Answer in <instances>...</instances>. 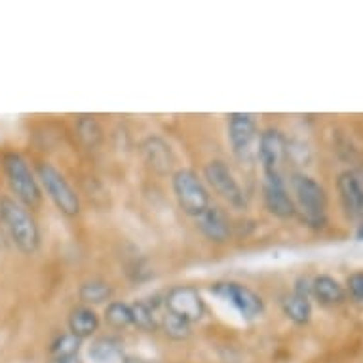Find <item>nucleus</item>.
<instances>
[{
	"label": "nucleus",
	"mask_w": 363,
	"mask_h": 363,
	"mask_svg": "<svg viewBox=\"0 0 363 363\" xmlns=\"http://www.w3.org/2000/svg\"><path fill=\"white\" fill-rule=\"evenodd\" d=\"M0 220L6 226L13 245L25 255H33L40 247V226L35 215L10 194L0 196Z\"/></svg>",
	"instance_id": "obj_1"
},
{
	"label": "nucleus",
	"mask_w": 363,
	"mask_h": 363,
	"mask_svg": "<svg viewBox=\"0 0 363 363\" xmlns=\"http://www.w3.org/2000/svg\"><path fill=\"white\" fill-rule=\"evenodd\" d=\"M2 172H4L10 191H12V196L18 202H21L29 209L40 208L42 198H44L40 183L23 155H19L16 150L4 152L2 155Z\"/></svg>",
	"instance_id": "obj_2"
},
{
	"label": "nucleus",
	"mask_w": 363,
	"mask_h": 363,
	"mask_svg": "<svg viewBox=\"0 0 363 363\" xmlns=\"http://www.w3.org/2000/svg\"><path fill=\"white\" fill-rule=\"evenodd\" d=\"M297 213H303L304 223L312 228H323L328 223V192L314 177L295 173L291 179Z\"/></svg>",
	"instance_id": "obj_3"
},
{
	"label": "nucleus",
	"mask_w": 363,
	"mask_h": 363,
	"mask_svg": "<svg viewBox=\"0 0 363 363\" xmlns=\"http://www.w3.org/2000/svg\"><path fill=\"white\" fill-rule=\"evenodd\" d=\"M36 179L40 183L42 192H46L54 206L60 209L65 217H77L82 211V202L77 191L67 181L63 173L50 162H38L36 164Z\"/></svg>",
	"instance_id": "obj_4"
},
{
	"label": "nucleus",
	"mask_w": 363,
	"mask_h": 363,
	"mask_svg": "<svg viewBox=\"0 0 363 363\" xmlns=\"http://www.w3.org/2000/svg\"><path fill=\"white\" fill-rule=\"evenodd\" d=\"M172 189L179 208L189 217L198 219L211 206L208 186L203 185L202 177L194 169L181 167L172 175Z\"/></svg>",
	"instance_id": "obj_5"
},
{
	"label": "nucleus",
	"mask_w": 363,
	"mask_h": 363,
	"mask_svg": "<svg viewBox=\"0 0 363 363\" xmlns=\"http://www.w3.org/2000/svg\"><path fill=\"white\" fill-rule=\"evenodd\" d=\"M259 141L257 120L250 113H233L228 116V143L233 155L242 164H251L257 158L255 143Z\"/></svg>",
	"instance_id": "obj_6"
},
{
	"label": "nucleus",
	"mask_w": 363,
	"mask_h": 363,
	"mask_svg": "<svg viewBox=\"0 0 363 363\" xmlns=\"http://www.w3.org/2000/svg\"><path fill=\"white\" fill-rule=\"evenodd\" d=\"M203 179L208 181V185L213 189L215 194L223 198L226 203H230L236 209L245 208L247 200H245L244 189L225 160H219V158L209 160L203 167Z\"/></svg>",
	"instance_id": "obj_7"
},
{
	"label": "nucleus",
	"mask_w": 363,
	"mask_h": 363,
	"mask_svg": "<svg viewBox=\"0 0 363 363\" xmlns=\"http://www.w3.org/2000/svg\"><path fill=\"white\" fill-rule=\"evenodd\" d=\"M287 155L289 143L278 128H267L261 131L257 141V158L262 167V175H284Z\"/></svg>",
	"instance_id": "obj_8"
},
{
	"label": "nucleus",
	"mask_w": 363,
	"mask_h": 363,
	"mask_svg": "<svg viewBox=\"0 0 363 363\" xmlns=\"http://www.w3.org/2000/svg\"><path fill=\"white\" fill-rule=\"evenodd\" d=\"M211 293L233 304L244 320H257L264 312V301L261 295L238 281H217L211 286Z\"/></svg>",
	"instance_id": "obj_9"
},
{
	"label": "nucleus",
	"mask_w": 363,
	"mask_h": 363,
	"mask_svg": "<svg viewBox=\"0 0 363 363\" xmlns=\"http://www.w3.org/2000/svg\"><path fill=\"white\" fill-rule=\"evenodd\" d=\"M164 308L185 322L194 323L206 315V301L194 286H175L167 291Z\"/></svg>",
	"instance_id": "obj_10"
},
{
	"label": "nucleus",
	"mask_w": 363,
	"mask_h": 363,
	"mask_svg": "<svg viewBox=\"0 0 363 363\" xmlns=\"http://www.w3.org/2000/svg\"><path fill=\"white\" fill-rule=\"evenodd\" d=\"M262 202L268 213L281 220H289L297 215V206L287 191L284 175H262Z\"/></svg>",
	"instance_id": "obj_11"
},
{
	"label": "nucleus",
	"mask_w": 363,
	"mask_h": 363,
	"mask_svg": "<svg viewBox=\"0 0 363 363\" xmlns=\"http://www.w3.org/2000/svg\"><path fill=\"white\" fill-rule=\"evenodd\" d=\"M198 228L200 233L213 244H226L233 236V223L225 209L219 206H209L200 217H198Z\"/></svg>",
	"instance_id": "obj_12"
},
{
	"label": "nucleus",
	"mask_w": 363,
	"mask_h": 363,
	"mask_svg": "<svg viewBox=\"0 0 363 363\" xmlns=\"http://www.w3.org/2000/svg\"><path fill=\"white\" fill-rule=\"evenodd\" d=\"M141 152H143L145 164L158 175H167L172 172L175 158H173L172 147L158 135H150L141 145Z\"/></svg>",
	"instance_id": "obj_13"
},
{
	"label": "nucleus",
	"mask_w": 363,
	"mask_h": 363,
	"mask_svg": "<svg viewBox=\"0 0 363 363\" xmlns=\"http://www.w3.org/2000/svg\"><path fill=\"white\" fill-rule=\"evenodd\" d=\"M337 189L346 215L352 219L363 220V192L352 169L340 173L337 179Z\"/></svg>",
	"instance_id": "obj_14"
},
{
	"label": "nucleus",
	"mask_w": 363,
	"mask_h": 363,
	"mask_svg": "<svg viewBox=\"0 0 363 363\" xmlns=\"http://www.w3.org/2000/svg\"><path fill=\"white\" fill-rule=\"evenodd\" d=\"M69 331L72 335H77L78 339H89L97 333L99 329V315L91 306L80 304L74 306L69 314Z\"/></svg>",
	"instance_id": "obj_15"
},
{
	"label": "nucleus",
	"mask_w": 363,
	"mask_h": 363,
	"mask_svg": "<svg viewBox=\"0 0 363 363\" xmlns=\"http://www.w3.org/2000/svg\"><path fill=\"white\" fill-rule=\"evenodd\" d=\"M312 295L325 306L345 303L346 298V291L345 287L340 286V281L328 274L315 276L312 280Z\"/></svg>",
	"instance_id": "obj_16"
},
{
	"label": "nucleus",
	"mask_w": 363,
	"mask_h": 363,
	"mask_svg": "<svg viewBox=\"0 0 363 363\" xmlns=\"http://www.w3.org/2000/svg\"><path fill=\"white\" fill-rule=\"evenodd\" d=\"M88 357L91 363H128L122 345L111 337L94 340V345L89 346Z\"/></svg>",
	"instance_id": "obj_17"
},
{
	"label": "nucleus",
	"mask_w": 363,
	"mask_h": 363,
	"mask_svg": "<svg viewBox=\"0 0 363 363\" xmlns=\"http://www.w3.org/2000/svg\"><path fill=\"white\" fill-rule=\"evenodd\" d=\"M114 295L113 286L105 280L94 278V280L84 281L82 286L78 287V297L86 306H96V304H103L111 301Z\"/></svg>",
	"instance_id": "obj_18"
},
{
	"label": "nucleus",
	"mask_w": 363,
	"mask_h": 363,
	"mask_svg": "<svg viewBox=\"0 0 363 363\" xmlns=\"http://www.w3.org/2000/svg\"><path fill=\"white\" fill-rule=\"evenodd\" d=\"M281 310H284V314H286L287 320H291V322L297 323V325L308 323L310 318H312V304H310V298L295 295V293L284 297V301H281Z\"/></svg>",
	"instance_id": "obj_19"
},
{
	"label": "nucleus",
	"mask_w": 363,
	"mask_h": 363,
	"mask_svg": "<svg viewBox=\"0 0 363 363\" xmlns=\"http://www.w3.org/2000/svg\"><path fill=\"white\" fill-rule=\"evenodd\" d=\"M131 322L141 331H156L160 328V318L156 314L155 304L147 301H135L131 303Z\"/></svg>",
	"instance_id": "obj_20"
},
{
	"label": "nucleus",
	"mask_w": 363,
	"mask_h": 363,
	"mask_svg": "<svg viewBox=\"0 0 363 363\" xmlns=\"http://www.w3.org/2000/svg\"><path fill=\"white\" fill-rule=\"evenodd\" d=\"M82 339H78L77 335L67 331L63 335H57L52 345H50V356L52 359H69V357H78L80 348H82Z\"/></svg>",
	"instance_id": "obj_21"
},
{
	"label": "nucleus",
	"mask_w": 363,
	"mask_h": 363,
	"mask_svg": "<svg viewBox=\"0 0 363 363\" xmlns=\"http://www.w3.org/2000/svg\"><path fill=\"white\" fill-rule=\"evenodd\" d=\"M105 322L113 329H125L133 325L131 322V306L122 301H111L105 308Z\"/></svg>",
	"instance_id": "obj_22"
},
{
	"label": "nucleus",
	"mask_w": 363,
	"mask_h": 363,
	"mask_svg": "<svg viewBox=\"0 0 363 363\" xmlns=\"http://www.w3.org/2000/svg\"><path fill=\"white\" fill-rule=\"evenodd\" d=\"M77 131L78 138L82 139L84 145H88L89 149H96L103 141V130L96 116H80L77 122Z\"/></svg>",
	"instance_id": "obj_23"
},
{
	"label": "nucleus",
	"mask_w": 363,
	"mask_h": 363,
	"mask_svg": "<svg viewBox=\"0 0 363 363\" xmlns=\"http://www.w3.org/2000/svg\"><path fill=\"white\" fill-rule=\"evenodd\" d=\"M160 328L173 340H185L191 337V323L169 314L166 308H164V314L160 315Z\"/></svg>",
	"instance_id": "obj_24"
},
{
	"label": "nucleus",
	"mask_w": 363,
	"mask_h": 363,
	"mask_svg": "<svg viewBox=\"0 0 363 363\" xmlns=\"http://www.w3.org/2000/svg\"><path fill=\"white\" fill-rule=\"evenodd\" d=\"M346 291L356 303H363V270H357L348 276L346 280Z\"/></svg>",
	"instance_id": "obj_25"
},
{
	"label": "nucleus",
	"mask_w": 363,
	"mask_h": 363,
	"mask_svg": "<svg viewBox=\"0 0 363 363\" xmlns=\"http://www.w3.org/2000/svg\"><path fill=\"white\" fill-rule=\"evenodd\" d=\"M293 293L301 295V297L310 298V295H312V278H308V276H298L297 281H295V287H293Z\"/></svg>",
	"instance_id": "obj_26"
},
{
	"label": "nucleus",
	"mask_w": 363,
	"mask_h": 363,
	"mask_svg": "<svg viewBox=\"0 0 363 363\" xmlns=\"http://www.w3.org/2000/svg\"><path fill=\"white\" fill-rule=\"evenodd\" d=\"M352 172H354V175H356L357 183H359V189H362L363 192V166L356 167V169H352Z\"/></svg>",
	"instance_id": "obj_27"
},
{
	"label": "nucleus",
	"mask_w": 363,
	"mask_h": 363,
	"mask_svg": "<svg viewBox=\"0 0 363 363\" xmlns=\"http://www.w3.org/2000/svg\"><path fill=\"white\" fill-rule=\"evenodd\" d=\"M50 363H84L80 357H69V359H52Z\"/></svg>",
	"instance_id": "obj_28"
},
{
	"label": "nucleus",
	"mask_w": 363,
	"mask_h": 363,
	"mask_svg": "<svg viewBox=\"0 0 363 363\" xmlns=\"http://www.w3.org/2000/svg\"><path fill=\"white\" fill-rule=\"evenodd\" d=\"M356 240H359V242H363V220H362V225L357 226V230H356Z\"/></svg>",
	"instance_id": "obj_29"
}]
</instances>
